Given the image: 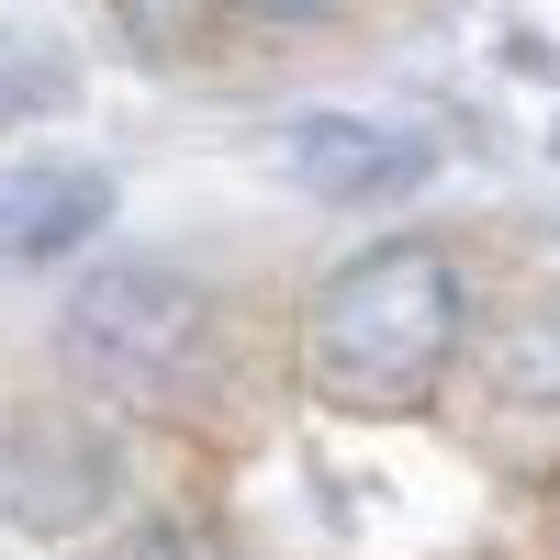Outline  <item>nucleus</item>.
Here are the masks:
<instances>
[{
	"instance_id": "nucleus-8",
	"label": "nucleus",
	"mask_w": 560,
	"mask_h": 560,
	"mask_svg": "<svg viewBox=\"0 0 560 560\" xmlns=\"http://www.w3.org/2000/svg\"><path fill=\"white\" fill-rule=\"evenodd\" d=\"M113 560H224V538H213L202 516H147V527H124Z\"/></svg>"
},
{
	"instance_id": "nucleus-2",
	"label": "nucleus",
	"mask_w": 560,
	"mask_h": 560,
	"mask_svg": "<svg viewBox=\"0 0 560 560\" xmlns=\"http://www.w3.org/2000/svg\"><path fill=\"white\" fill-rule=\"evenodd\" d=\"M68 359L113 404H191L213 370V292L191 269H158V258L90 269L68 303Z\"/></svg>"
},
{
	"instance_id": "nucleus-3",
	"label": "nucleus",
	"mask_w": 560,
	"mask_h": 560,
	"mask_svg": "<svg viewBox=\"0 0 560 560\" xmlns=\"http://www.w3.org/2000/svg\"><path fill=\"white\" fill-rule=\"evenodd\" d=\"M113 493H124V448L90 427V415H57V404L0 415V516L23 538H68V527L102 516Z\"/></svg>"
},
{
	"instance_id": "nucleus-6",
	"label": "nucleus",
	"mask_w": 560,
	"mask_h": 560,
	"mask_svg": "<svg viewBox=\"0 0 560 560\" xmlns=\"http://www.w3.org/2000/svg\"><path fill=\"white\" fill-rule=\"evenodd\" d=\"M493 393L516 415H560V303L549 314H516L493 337Z\"/></svg>"
},
{
	"instance_id": "nucleus-9",
	"label": "nucleus",
	"mask_w": 560,
	"mask_h": 560,
	"mask_svg": "<svg viewBox=\"0 0 560 560\" xmlns=\"http://www.w3.org/2000/svg\"><path fill=\"white\" fill-rule=\"evenodd\" d=\"M549 158H560V124H549Z\"/></svg>"
},
{
	"instance_id": "nucleus-4",
	"label": "nucleus",
	"mask_w": 560,
	"mask_h": 560,
	"mask_svg": "<svg viewBox=\"0 0 560 560\" xmlns=\"http://www.w3.org/2000/svg\"><path fill=\"white\" fill-rule=\"evenodd\" d=\"M280 147H292V179H303L314 202H404L415 179L438 168L427 135H404L382 113H303Z\"/></svg>"
},
{
	"instance_id": "nucleus-1",
	"label": "nucleus",
	"mask_w": 560,
	"mask_h": 560,
	"mask_svg": "<svg viewBox=\"0 0 560 560\" xmlns=\"http://www.w3.org/2000/svg\"><path fill=\"white\" fill-rule=\"evenodd\" d=\"M459 269L438 247H359L325 292L303 303V382L337 404V415H415L448 359H459Z\"/></svg>"
},
{
	"instance_id": "nucleus-7",
	"label": "nucleus",
	"mask_w": 560,
	"mask_h": 560,
	"mask_svg": "<svg viewBox=\"0 0 560 560\" xmlns=\"http://www.w3.org/2000/svg\"><path fill=\"white\" fill-rule=\"evenodd\" d=\"M45 113H68V68L34 57V45H0V135H23Z\"/></svg>"
},
{
	"instance_id": "nucleus-5",
	"label": "nucleus",
	"mask_w": 560,
	"mask_h": 560,
	"mask_svg": "<svg viewBox=\"0 0 560 560\" xmlns=\"http://www.w3.org/2000/svg\"><path fill=\"white\" fill-rule=\"evenodd\" d=\"M113 224V179L102 168H12L0 179V269H34V258H68L79 236Z\"/></svg>"
}]
</instances>
